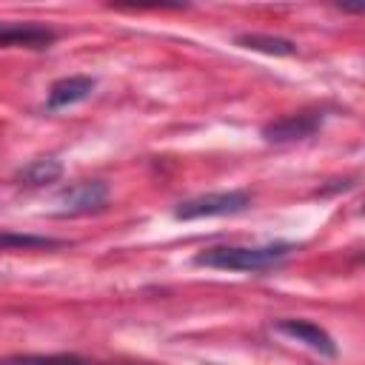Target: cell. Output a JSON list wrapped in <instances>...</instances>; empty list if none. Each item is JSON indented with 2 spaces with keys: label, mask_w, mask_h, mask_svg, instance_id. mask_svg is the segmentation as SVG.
<instances>
[{
  "label": "cell",
  "mask_w": 365,
  "mask_h": 365,
  "mask_svg": "<svg viewBox=\"0 0 365 365\" xmlns=\"http://www.w3.org/2000/svg\"><path fill=\"white\" fill-rule=\"evenodd\" d=\"M294 251V242H265V245H211L194 254V265L217 271H268L285 262Z\"/></svg>",
  "instance_id": "6da1fadb"
},
{
  "label": "cell",
  "mask_w": 365,
  "mask_h": 365,
  "mask_svg": "<svg viewBox=\"0 0 365 365\" xmlns=\"http://www.w3.org/2000/svg\"><path fill=\"white\" fill-rule=\"evenodd\" d=\"M254 197L248 191H211V194H200L191 200H182L174 208L177 220H205V217H231V214H242L245 208H251Z\"/></svg>",
  "instance_id": "7a4b0ae2"
},
{
  "label": "cell",
  "mask_w": 365,
  "mask_h": 365,
  "mask_svg": "<svg viewBox=\"0 0 365 365\" xmlns=\"http://www.w3.org/2000/svg\"><path fill=\"white\" fill-rule=\"evenodd\" d=\"M325 123V108H299L294 114L277 117L271 123L262 125V140L282 145V143H297V140H308L314 137Z\"/></svg>",
  "instance_id": "3957f363"
},
{
  "label": "cell",
  "mask_w": 365,
  "mask_h": 365,
  "mask_svg": "<svg viewBox=\"0 0 365 365\" xmlns=\"http://www.w3.org/2000/svg\"><path fill=\"white\" fill-rule=\"evenodd\" d=\"M108 202V185L103 180H77L57 194L60 217H77V214H91L100 211Z\"/></svg>",
  "instance_id": "277c9868"
},
{
  "label": "cell",
  "mask_w": 365,
  "mask_h": 365,
  "mask_svg": "<svg viewBox=\"0 0 365 365\" xmlns=\"http://www.w3.org/2000/svg\"><path fill=\"white\" fill-rule=\"evenodd\" d=\"M274 328H277L279 334H285V336H291V339L308 345L311 351H317V354H322V356H336V342H334V336H331L325 328H319L317 322H311V319L288 317V319H277Z\"/></svg>",
  "instance_id": "5b68a950"
},
{
  "label": "cell",
  "mask_w": 365,
  "mask_h": 365,
  "mask_svg": "<svg viewBox=\"0 0 365 365\" xmlns=\"http://www.w3.org/2000/svg\"><path fill=\"white\" fill-rule=\"evenodd\" d=\"M97 88V80L88 77V74H68V77H60L51 83L48 88V97H46V108L48 111H60V108H68V106H77L83 100H88Z\"/></svg>",
  "instance_id": "8992f818"
},
{
  "label": "cell",
  "mask_w": 365,
  "mask_h": 365,
  "mask_svg": "<svg viewBox=\"0 0 365 365\" xmlns=\"http://www.w3.org/2000/svg\"><path fill=\"white\" fill-rule=\"evenodd\" d=\"M57 34L48 26L37 23H6L0 20V46H26V48H48Z\"/></svg>",
  "instance_id": "52a82bcc"
},
{
  "label": "cell",
  "mask_w": 365,
  "mask_h": 365,
  "mask_svg": "<svg viewBox=\"0 0 365 365\" xmlns=\"http://www.w3.org/2000/svg\"><path fill=\"white\" fill-rule=\"evenodd\" d=\"M63 177V163L54 160V157H37L31 163H26L20 171H17V180L23 185H31V188H43V185H51Z\"/></svg>",
  "instance_id": "ba28073f"
},
{
  "label": "cell",
  "mask_w": 365,
  "mask_h": 365,
  "mask_svg": "<svg viewBox=\"0 0 365 365\" xmlns=\"http://www.w3.org/2000/svg\"><path fill=\"white\" fill-rule=\"evenodd\" d=\"M234 43L240 48H251V51H262L271 57H291L297 54V43L288 37H271V34H237Z\"/></svg>",
  "instance_id": "9c48e42d"
},
{
  "label": "cell",
  "mask_w": 365,
  "mask_h": 365,
  "mask_svg": "<svg viewBox=\"0 0 365 365\" xmlns=\"http://www.w3.org/2000/svg\"><path fill=\"white\" fill-rule=\"evenodd\" d=\"M66 240L40 237V234H17V231H0V251H54L66 248Z\"/></svg>",
  "instance_id": "30bf717a"
},
{
  "label": "cell",
  "mask_w": 365,
  "mask_h": 365,
  "mask_svg": "<svg viewBox=\"0 0 365 365\" xmlns=\"http://www.w3.org/2000/svg\"><path fill=\"white\" fill-rule=\"evenodd\" d=\"M0 365H91L77 354H14L3 356Z\"/></svg>",
  "instance_id": "8fae6325"
},
{
  "label": "cell",
  "mask_w": 365,
  "mask_h": 365,
  "mask_svg": "<svg viewBox=\"0 0 365 365\" xmlns=\"http://www.w3.org/2000/svg\"><path fill=\"white\" fill-rule=\"evenodd\" d=\"M91 365H148V362H91Z\"/></svg>",
  "instance_id": "7c38bea8"
}]
</instances>
